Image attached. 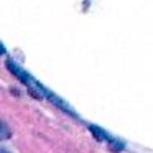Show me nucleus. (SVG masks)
Masks as SVG:
<instances>
[{"instance_id":"nucleus-1","label":"nucleus","mask_w":153,"mask_h":153,"mask_svg":"<svg viewBox=\"0 0 153 153\" xmlns=\"http://www.w3.org/2000/svg\"><path fill=\"white\" fill-rule=\"evenodd\" d=\"M5 64H7V69L10 71V73L13 74V76L17 77V79L20 81V82L23 84V86L27 87L28 91H30V94H31L33 97H36V99H50L53 104H56L58 107H61L64 112H68V114H71V115H74L73 110H71L69 107H68L66 104H64L63 100L59 99V97L54 96V94H51L45 86H41V84L38 82V81L35 79L31 74H28V71L22 69V68L18 66L17 63H13L12 59H7V63H5Z\"/></svg>"},{"instance_id":"nucleus-2","label":"nucleus","mask_w":153,"mask_h":153,"mask_svg":"<svg viewBox=\"0 0 153 153\" xmlns=\"http://www.w3.org/2000/svg\"><path fill=\"white\" fill-rule=\"evenodd\" d=\"M89 130L92 132V135L96 137L97 140H100V142H107L109 143V146L112 148V152H120V150L123 148V145L120 142H117L115 138H112V137L109 135V133H105L102 128H99V127H94V125H91L89 127Z\"/></svg>"},{"instance_id":"nucleus-3","label":"nucleus","mask_w":153,"mask_h":153,"mask_svg":"<svg viewBox=\"0 0 153 153\" xmlns=\"http://www.w3.org/2000/svg\"><path fill=\"white\" fill-rule=\"evenodd\" d=\"M10 137V128L4 122H0V138H8Z\"/></svg>"},{"instance_id":"nucleus-4","label":"nucleus","mask_w":153,"mask_h":153,"mask_svg":"<svg viewBox=\"0 0 153 153\" xmlns=\"http://www.w3.org/2000/svg\"><path fill=\"white\" fill-rule=\"evenodd\" d=\"M4 54H5V48L2 45V41H0V56H4Z\"/></svg>"},{"instance_id":"nucleus-5","label":"nucleus","mask_w":153,"mask_h":153,"mask_svg":"<svg viewBox=\"0 0 153 153\" xmlns=\"http://www.w3.org/2000/svg\"><path fill=\"white\" fill-rule=\"evenodd\" d=\"M0 153H10L8 150H5V148H0Z\"/></svg>"}]
</instances>
